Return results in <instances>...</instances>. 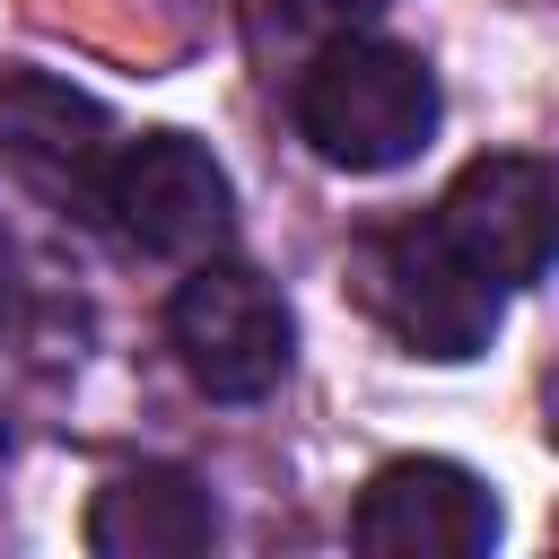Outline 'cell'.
Listing matches in <instances>:
<instances>
[{
    "label": "cell",
    "instance_id": "cell-1",
    "mask_svg": "<svg viewBox=\"0 0 559 559\" xmlns=\"http://www.w3.org/2000/svg\"><path fill=\"white\" fill-rule=\"evenodd\" d=\"M437 114H445L437 70L411 44H384V35H341L297 79V131L341 175H393V166H411L437 140Z\"/></svg>",
    "mask_w": 559,
    "mask_h": 559
},
{
    "label": "cell",
    "instance_id": "cell-2",
    "mask_svg": "<svg viewBox=\"0 0 559 559\" xmlns=\"http://www.w3.org/2000/svg\"><path fill=\"white\" fill-rule=\"evenodd\" d=\"M349 280H358L367 314H376L402 349H419V358H445V367H454V358H480L489 332H498V280H480V271L437 236V218L358 236Z\"/></svg>",
    "mask_w": 559,
    "mask_h": 559
},
{
    "label": "cell",
    "instance_id": "cell-3",
    "mask_svg": "<svg viewBox=\"0 0 559 559\" xmlns=\"http://www.w3.org/2000/svg\"><path fill=\"white\" fill-rule=\"evenodd\" d=\"M166 341H175L183 376H192L210 402H262V393L288 376L297 323H288L280 288H271L262 271L210 253V262L183 271V288H175V306H166Z\"/></svg>",
    "mask_w": 559,
    "mask_h": 559
},
{
    "label": "cell",
    "instance_id": "cell-4",
    "mask_svg": "<svg viewBox=\"0 0 559 559\" xmlns=\"http://www.w3.org/2000/svg\"><path fill=\"white\" fill-rule=\"evenodd\" d=\"M96 210L114 218V236L131 253H157V262H210L236 227V192H227L218 157L183 131H148L131 148H114L96 175Z\"/></svg>",
    "mask_w": 559,
    "mask_h": 559
},
{
    "label": "cell",
    "instance_id": "cell-5",
    "mask_svg": "<svg viewBox=\"0 0 559 559\" xmlns=\"http://www.w3.org/2000/svg\"><path fill=\"white\" fill-rule=\"evenodd\" d=\"M550 218H559V183L542 157L524 148H498V157H472L445 201H437V236L498 288H533L550 271Z\"/></svg>",
    "mask_w": 559,
    "mask_h": 559
},
{
    "label": "cell",
    "instance_id": "cell-6",
    "mask_svg": "<svg viewBox=\"0 0 559 559\" xmlns=\"http://www.w3.org/2000/svg\"><path fill=\"white\" fill-rule=\"evenodd\" d=\"M349 542L367 559H480L498 542V498L437 454H402L358 489Z\"/></svg>",
    "mask_w": 559,
    "mask_h": 559
},
{
    "label": "cell",
    "instance_id": "cell-7",
    "mask_svg": "<svg viewBox=\"0 0 559 559\" xmlns=\"http://www.w3.org/2000/svg\"><path fill=\"white\" fill-rule=\"evenodd\" d=\"M0 157L44 183L52 201H96V175L114 157V122L96 96L44 79V70H9L0 79Z\"/></svg>",
    "mask_w": 559,
    "mask_h": 559
},
{
    "label": "cell",
    "instance_id": "cell-8",
    "mask_svg": "<svg viewBox=\"0 0 559 559\" xmlns=\"http://www.w3.org/2000/svg\"><path fill=\"white\" fill-rule=\"evenodd\" d=\"M210 542H218L210 489L192 472H166V463L105 480L96 507H87V550L96 559H201Z\"/></svg>",
    "mask_w": 559,
    "mask_h": 559
},
{
    "label": "cell",
    "instance_id": "cell-9",
    "mask_svg": "<svg viewBox=\"0 0 559 559\" xmlns=\"http://www.w3.org/2000/svg\"><path fill=\"white\" fill-rule=\"evenodd\" d=\"M367 9H384V0H297V17H367Z\"/></svg>",
    "mask_w": 559,
    "mask_h": 559
},
{
    "label": "cell",
    "instance_id": "cell-10",
    "mask_svg": "<svg viewBox=\"0 0 559 559\" xmlns=\"http://www.w3.org/2000/svg\"><path fill=\"white\" fill-rule=\"evenodd\" d=\"M17 323V271H9V253H0V332Z\"/></svg>",
    "mask_w": 559,
    "mask_h": 559
},
{
    "label": "cell",
    "instance_id": "cell-11",
    "mask_svg": "<svg viewBox=\"0 0 559 559\" xmlns=\"http://www.w3.org/2000/svg\"><path fill=\"white\" fill-rule=\"evenodd\" d=\"M0 454H9V428H0Z\"/></svg>",
    "mask_w": 559,
    "mask_h": 559
}]
</instances>
